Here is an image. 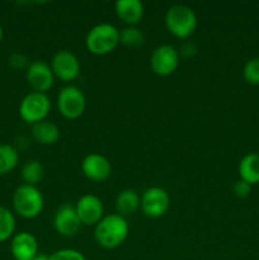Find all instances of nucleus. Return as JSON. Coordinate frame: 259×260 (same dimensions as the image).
I'll list each match as a JSON object with an SVG mask.
<instances>
[{
  "label": "nucleus",
  "mask_w": 259,
  "mask_h": 260,
  "mask_svg": "<svg viewBox=\"0 0 259 260\" xmlns=\"http://www.w3.org/2000/svg\"><path fill=\"white\" fill-rule=\"evenodd\" d=\"M85 95L74 85L63 86L57 95V108L61 116L68 119H76L85 111Z\"/></svg>",
  "instance_id": "nucleus-6"
},
{
  "label": "nucleus",
  "mask_w": 259,
  "mask_h": 260,
  "mask_svg": "<svg viewBox=\"0 0 259 260\" xmlns=\"http://www.w3.org/2000/svg\"><path fill=\"white\" fill-rule=\"evenodd\" d=\"M114 10L117 17L128 25H136L144 17V4L140 0H117Z\"/></svg>",
  "instance_id": "nucleus-15"
},
{
  "label": "nucleus",
  "mask_w": 259,
  "mask_h": 260,
  "mask_svg": "<svg viewBox=\"0 0 259 260\" xmlns=\"http://www.w3.org/2000/svg\"><path fill=\"white\" fill-rule=\"evenodd\" d=\"M50 260H86L80 251L75 249H61L50 255Z\"/></svg>",
  "instance_id": "nucleus-24"
},
{
  "label": "nucleus",
  "mask_w": 259,
  "mask_h": 260,
  "mask_svg": "<svg viewBox=\"0 0 259 260\" xmlns=\"http://www.w3.org/2000/svg\"><path fill=\"white\" fill-rule=\"evenodd\" d=\"M45 169L38 160H29L22 167V179L24 184L36 185L42 180Z\"/></svg>",
  "instance_id": "nucleus-21"
},
{
  "label": "nucleus",
  "mask_w": 259,
  "mask_h": 260,
  "mask_svg": "<svg viewBox=\"0 0 259 260\" xmlns=\"http://www.w3.org/2000/svg\"><path fill=\"white\" fill-rule=\"evenodd\" d=\"M196 51H197V47H196L195 43L185 42L180 46V48L178 50V53H179V57L182 56V57L188 58V57H192V56L196 53Z\"/></svg>",
  "instance_id": "nucleus-27"
},
{
  "label": "nucleus",
  "mask_w": 259,
  "mask_h": 260,
  "mask_svg": "<svg viewBox=\"0 0 259 260\" xmlns=\"http://www.w3.org/2000/svg\"><path fill=\"white\" fill-rule=\"evenodd\" d=\"M179 65V53L170 45H160L152 51L150 66L159 76H168L174 73Z\"/></svg>",
  "instance_id": "nucleus-9"
},
{
  "label": "nucleus",
  "mask_w": 259,
  "mask_h": 260,
  "mask_svg": "<svg viewBox=\"0 0 259 260\" xmlns=\"http://www.w3.org/2000/svg\"><path fill=\"white\" fill-rule=\"evenodd\" d=\"M32 260H50V256L46 255V254H40V253H38L37 255H36Z\"/></svg>",
  "instance_id": "nucleus-28"
},
{
  "label": "nucleus",
  "mask_w": 259,
  "mask_h": 260,
  "mask_svg": "<svg viewBox=\"0 0 259 260\" xmlns=\"http://www.w3.org/2000/svg\"><path fill=\"white\" fill-rule=\"evenodd\" d=\"M239 175L250 185L259 183V155L246 154L239 162Z\"/></svg>",
  "instance_id": "nucleus-18"
},
{
  "label": "nucleus",
  "mask_w": 259,
  "mask_h": 260,
  "mask_svg": "<svg viewBox=\"0 0 259 260\" xmlns=\"http://www.w3.org/2000/svg\"><path fill=\"white\" fill-rule=\"evenodd\" d=\"M119 43V30L111 23H101L91 28L85 37V46L93 55L112 52Z\"/></svg>",
  "instance_id": "nucleus-2"
},
{
  "label": "nucleus",
  "mask_w": 259,
  "mask_h": 260,
  "mask_svg": "<svg viewBox=\"0 0 259 260\" xmlns=\"http://www.w3.org/2000/svg\"><path fill=\"white\" fill-rule=\"evenodd\" d=\"M81 170L88 179L94 182H103L111 175L112 167L106 156L98 152H91L86 155L81 161Z\"/></svg>",
  "instance_id": "nucleus-13"
},
{
  "label": "nucleus",
  "mask_w": 259,
  "mask_h": 260,
  "mask_svg": "<svg viewBox=\"0 0 259 260\" xmlns=\"http://www.w3.org/2000/svg\"><path fill=\"white\" fill-rule=\"evenodd\" d=\"M75 210L79 216V220L85 226H95L104 217L103 202L95 194L81 196L75 203Z\"/></svg>",
  "instance_id": "nucleus-12"
},
{
  "label": "nucleus",
  "mask_w": 259,
  "mask_h": 260,
  "mask_svg": "<svg viewBox=\"0 0 259 260\" xmlns=\"http://www.w3.org/2000/svg\"><path fill=\"white\" fill-rule=\"evenodd\" d=\"M25 78L33 91H38V93H46L50 90L55 80L51 66L41 60H36L28 65L25 70Z\"/></svg>",
  "instance_id": "nucleus-11"
},
{
  "label": "nucleus",
  "mask_w": 259,
  "mask_h": 260,
  "mask_svg": "<svg viewBox=\"0 0 259 260\" xmlns=\"http://www.w3.org/2000/svg\"><path fill=\"white\" fill-rule=\"evenodd\" d=\"M170 206V197L165 189L160 187L147 188L141 196L140 208L146 217L157 218L165 215Z\"/></svg>",
  "instance_id": "nucleus-7"
},
{
  "label": "nucleus",
  "mask_w": 259,
  "mask_h": 260,
  "mask_svg": "<svg viewBox=\"0 0 259 260\" xmlns=\"http://www.w3.org/2000/svg\"><path fill=\"white\" fill-rule=\"evenodd\" d=\"M10 251L15 260H32L38 254L37 239L27 231L15 234L10 243Z\"/></svg>",
  "instance_id": "nucleus-14"
},
{
  "label": "nucleus",
  "mask_w": 259,
  "mask_h": 260,
  "mask_svg": "<svg viewBox=\"0 0 259 260\" xmlns=\"http://www.w3.org/2000/svg\"><path fill=\"white\" fill-rule=\"evenodd\" d=\"M19 161V154L12 145H0V175L8 174L17 167Z\"/></svg>",
  "instance_id": "nucleus-19"
},
{
  "label": "nucleus",
  "mask_w": 259,
  "mask_h": 260,
  "mask_svg": "<svg viewBox=\"0 0 259 260\" xmlns=\"http://www.w3.org/2000/svg\"><path fill=\"white\" fill-rule=\"evenodd\" d=\"M13 208L23 218H35L43 210V196L36 185L22 184L13 193Z\"/></svg>",
  "instance_id": "nucleus-4"
},
{
  "label": "nucleus",
  "mask_w": 259,
  "mask_h": 260,
  "mask_svg": "<svg viewBox=\"0 0 259 260\" xmlns=\"http://www.w3.org/2000/svg\"><path fill=\"white\" fill-rule=\"evenodd\" d=\"M9 63L12 68L14 69H23L28 68V60L23 53L20 52H14L9 56Z\"/></svg>",
  "instance_id": "nucleus-26"
},
{
  "label": "nucleus",
  "mask_w": 259,
  "mask_h": 260,
  "mask_svg": "<svg viewBox=\"0 0 259 260\" xmlns=\"http://www.w3.org/2000/svg\"><path fill=\"white\" fill-rule=\"evenodd\" d=\"M51 109V101L46 93L30 91L23 96L19 103V116L25 123L35 124L43 121L48 116Z\"/></svg>",
  "instance_id": "nucleus-5"
},
{
  "label": "nucleus",
  "mask_w": 259,
  "mask_h": 260,
  "mask_svg": "<svg viewBox=\"0 0 259 260\" xmlns=\"http://www.w3.org/2000/svg\"><path fill=\"white\" fill-rule=\"evenodd\" d=\"M141 205V197L134 189H123L118 193L116 198L117 213L123 217L131 216L136 212Z\"/></svg>",
  "instance_id": "nucleus-17"
},
{
  "label": "nucleus",
  "mask_w": 259,
  "mask_h": 260,
  "mask_svg": "<svg viewBox=\"0 0 259 260\" xmlns=\"http://www.w3.org/2000/svg\"><path fill=\"white\" fill-rule=\"evenodd\" d=\"M251 189V185L249 183H246L245 180L243 179H239L234 183L233 185V192L236 197L239 198H245L248 197L249 193H250Z\"/></svg>",
  "instance_id": "nucleus-25"
},
{
  "label": "nucleus",
  "mask_w": 259,
  "mask_h": 260,
  "mask_svg": "<svg viewBox=\"0 0 259 260\" xmlns=\"http://www.w3.org/2000/svg\"><path fill=\"white\" fill-rule=\"evenodd\" d=\"M243 76L251 85H259V57H253L244 65Z\"/></svg>",
  "instance_id": "nucleus-23"
},
{
  "label": "nucleus",
  "mask_w": 259,
  "mask_h": 260,
  "mask_svg": "<svg viewBox=\"0 0 259 260\" xmlns=\"http://www.w3.org/2000/svg\"><path fill=\"white\" fill-rule=\"evenodd\" d=\"M258 155H259V154H258Z\"/></svg>",
  "instance_id": "nucleus-30"
},
{
  "label": "nucleus",
  "mask_w": 259,
  "mask_h": 260,
  "mask_svg": "<svg viewBox=\"0 0 259 260\" xmlns=\"http://www.w3.org/2000/svg\"><path fill=\"white\" fill-rule=\"evenodd\" d=\"M15 230V217L12 211L0 206V243L12 238Z\"/></svg>",
  "instance_id": "nucleus-22"
},
{
  "label": "nucleus",
  "mask_w": 259,
  "mask_h": 260,
  "mask_svg": "<svg viewBox=\"0 0 259 260\" xmlns=\"http://www.w3.org/2000/svg\"><path fill=\"white\" fill-rule=\"evenodd\" d=\"M51 69L55 78L69 83L75 80L80 74V61L75 53L69 50H61L53 55L51 60Z\"/></svg>",
  "instance_id": "nucleus-8"
},
{
  "label": "nucleus",
  "mask_w": 259,
  "mask_h": 260,
  "mask_svg": "<svg viewBox=\"0 0 259 260\" xmlns=\"http://www.w3.org/2000/svg\"><path fill=\"white\" fill-rule=\"evenodd\" d=\"M165 25L177 38H187L197 28V15L187 5H172L165 13Z\"/></svg>",
  "instance_id": "nucleus-3"
},
{
  "label": "nucleus",
  "mask_w": 259,
  "mask_h": 260,
  "mask_svg": "<svg viewBox=\"0 0 259 260\" xmlns=\"http://www.w3.org/2000/svg\"><path fill=\"white\" fill-rule=\"evenodd\" d=\"M130 225L126 217L118 213L107 215L94 229V238L99 246L104 249H116L127 239Z\"/></svg>",
  "instance_id": "nucleus-1"
},
{
  "label": "nucleus",
  "mask_w": 259,
  "mask_h": 260,
  "mask_svg": "<svg viewBox=\"0 0 259 260\" xmlns=\"http://www.w3.org/2000/svg\"><path fill=\"white\" fill-rule=\"evenodd\" d=\"M3 36H4V33H3V27H2V24H0V42H2V40H3Z\"/></svg>",
  "instance_id": "nucleus-29"
},
{
  "label": "nucleus",
  "mask_w": 259,
  "mask_h": 260,
  "mask_svg": "<svg viewBox=\"0 0 259 260\" xmlns=\"http://www.w3.org/2000/svg\"><path fill=\"white\" fill-rule=\"evenodd\" d=\"M30 132H32L33 139L41 145H53L60 139V128L57 124L47 119L32 124Z\"/></svg>",
  "instance_id": "nucleus-16"
},
{
  "label": "nucleus",
  "mask_w": 259,
  "mask_h": 260,
  "mask_svg": "<svg viewBox=\"0 0 259 260\" xmlns=\"http://www.w3.org/2000/svg\"><path fill=\"white\" fill-rule=\"evenodd\" d=\"M119 42L128 48H139L145 43V35L140 28L127 25L119 30Z\"/></svg>",
  "instance_id": "nucleus-20"
},
{
  "label": "nucleus",
  "mask_w": 259,
  "mask_h": 260,
  "mask_svg": "<svg viewBox=\"0 0 259 260\" xmlns=\"http://www.w3.org/2000/svg\"><path fill=\"white\" fill-rule=\"evenodd\" d=\"M81 226L83 223L79 220L74 205L65 202L56 210L55 216H53V228L60 235L66 236V238L76 235Z\"/></svg>",
  "instance_id": "nucleus-10"
}]
</instances>
